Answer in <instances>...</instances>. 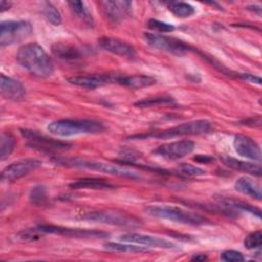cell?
<instances>
[{
    "instance_id": "obj_16",
    "label": "cell",
    "mask_w": 262,
    "mask_h": 262,
    "mask_svg": "<svg viewBox=\"0 0 262 262\" xmlns=\"http://www.w3.org/2000/svg\"><path fill=\"white\" fill-rule=\"evenodd\" d=\"M67 80L69 83L73 85L88 88V89H94L110 83H116V75L93 74V75L73 76L68 78Z\"/></svg>"
},
{
    "instance_id": "obj_19",
    "label": "cell",
    "mask_w": 262,
    "mask_h": 262,
    "mask_svg": "<svg viewBox=\"0 0 262 262\" xmlns=\"http://www.w3.org/2000/svg\"><path fill=\"white\" fill-rule=\"evenodd\" d=\"M218 205L223 209V211L225 212H233V211H244V212H248L251 213L253 215H256L258 218H261V211L260 209L245 203L243 201L239 200H235V199H231V198H226V196H218L216 198Z\"/></svg>"
},
{
    "instance_id": "obj_31",
    "label": "cell",
    "mask_w": 262,
    "mask_h": 262,
    "mask_svg": "<svg viewBox=\"0 0 262 262\" xmlns=\"http://www.w3.org/2000/svg\"><path fill=\"white\" fill-rule=\"evenodd\" d=\"M171 103H174L173 97L157 96V97H148V98L138 100L134 103V105L138 107H151V106H158L162 104H171Z\"/></svg>"
},
{
    "instance_id": "obj_7",
    "label": "cell",
    "mask_w": 262,
    "mask_h": 262,
    "mask_svg": "<svg viewBox=\"0 0 262 262\" xmlns=\"http://www.w3.org/2000/svg\"><path fill=\"white\" fill-rule=\"evenodd\" d=\"M33 33V27L25 20H6L0 25L1 47L18 43L29 38Z\"/></svg>"
},
{
    "instance_id": "obj_28",
    "label": "cell",
    "mask_w": 262,
    "mask_h": 262,
    "mask_svg": "<svg viewBox=\"0 0 262 262\" xmlns=\"http://www.w3.org/2000/svg\"><path fill=\"white\" fill-rule=\"evenodd\" d=\"M68 4L77 17L80 18L85 25L89 27L93 25V18L82 1H69Z\"/></svg>"
},
{
    "instance_id": "obj_17",
    "label": "cell",
    "mask_w": 262,
    "mask_h": 262,
    "mask_svg": "<svg viewBox=\"0 0 262 262\" xmlns=\"http://www.w3.org/2000/svg\"><path fill=\"white\" fill-rule=\"evenodd\" d=\"M0 92L3 98L13 101H18L25 98L26 88L16 79L1 74L0 77Z\"/></svg>"
},
{
    "instance_id": "obj_9",
    "label": "cell",
    "mask_w": 262,
    "mask_h": 262,
    "mask_svg": "<svg viewBox=\"0 0 262 262\" xmlns=\"http://www.w3.org/2000/svg\"><path fill=\"white\" fill-rule=\"evenodd\" d=\"M20 132L25 137V139L27 140L28 145L40 151L55 152V151H62V150L69 149L71 147V144L66 141L49 138L43 134L38 133L37 131L21 129Z\"/></svg>"
},
{
    "instance_id": "obj_38",
    "label": "cell",
    "mask_w": 262,
    "mask_h": 262,
    "mask_svg": "<svg viewBox=\"0 0 262 262\" xmlns=\"http://www.w3.org/2000/svg\"><path fill=\"white\" fill-rule=\"evenodd\" d=\"M11 5H12V3H11V2H8V1H4V0H2V1L0 2V10H1V12H3V11H5V10L9 9Z\"/></svg>"
},
{
    "instance_id": "obj_30",
    "label": "cell",
    "mask_w": 262,
    "mask_h": 262,
    "mask_svg": "<svg viewBox=\"0 0 262 262\" xmlns=\"http://www.w3.org/2000/svg\"><path fill=\"white\" fill-rule=\"evenodd\" d=\"M42 14L48 23L53 26H59L61 23V15L57 8L50 2H44L42 7Z\"/></svg>"
},
{
    "instance_id": "obj_23",
    "label": "cell",
    "mask_w": 262,
    "mask_h": 262,
    "mask_svg": "<svg viewBox=\"0 0 262 262\" xmlns=\"http://www.w3.org/2000/svg\"><path fill=\"white\" fill-rule=\"evenodd\" d=\"M73 189H112L115 185L111 182L99 178H82L70 183Z\"/></svg>"
},
{
    "instance_id": "obj_26",
    "label": "cell",
    "mask_w": 262,
    "mask_h": 262,
    "mask_svg": "<svg viewBox=\"0 0 262 262\" xmlns=\"http://www.w3.org/2000/svg\"><path fill=\"white\" fill-rule=\"evenodd\" d=\"M15 147V139L9 132H3L0 137V160L5 161Z\"/></svg>"
},
{
    "instance_id": "obj_8",
    "label": "cell",
    "mask_w": 262,
    "mask_h": 262,
    "mask_svg": "<svg viewBox=\"0 0 262 262\" xmlns=\"http://www.w3.org/2000/svg\"><path fill=\"white\" fill-rule=\"evenodd\" d=\"M143 39L150 47L178 56L184 55L185 53L192 50L190 45L186 44L182 40L158 33H143Z\"/></svg>"
},
{
    "instance_id": "obj_22",
    "label": "cell",
    "mask_w": 262,
    "mask_h": 262,
    "mask_svg": "<svg viewBox=\"0 0 262 262\" xmlns=\"http://www.w3.org/2000/svg\"><path fill=\"white\" fill-rule=\"evenodd\" d=\"M234 187L238 192H241L245 195H248L254 200L261 201V199H262L261 186L256 181H254L253 179H251L249 177L244 176V177L238 178L235 181Z\"/></svg>"
},
{
    "instance_id": "obj_25",
    "label": "cell",
    "mask_w": 262,
    "mask_h": 262,
    "mask_svg": "<svg viewBox=\"0 0 262 262\" xmlns=\"http://www.w3.org/2000/svg\"><path fill=\"white\" fill-rule=\"evenodd\" d=\"M104 248L112 252H123V253H144L148 252V249L143 246H136L132 243L121 244V243H105Z\"/></svg>"
},
{
    "instance_id": "obj_3",
    "label": "cell",
    "mask_w": 262,
    "mask_h": 262,
    "mask_svg": "<svg viewBox=\"0 0 262 262\" xmlns=\"http://www.w3.org/2000/svg\"><path fill=\"white\" fill-rule=\"evenodd\" d=\"M145 212L156 218L168 220L174 223H180L185 225H206L211 224V222L205 218L204 216L185 211L178 207H171V206H160V205H152L145 208Z\"/></svg>"
},
{
    "instance_id": "obj_10",
    "label": "cell",
    "mask_w": 262,
    "mask_h": 262,
    "mask_svg": "<svg viewBox=\"0 0 262 262\" xmlns=\"http://www.w3.org/2000/svg\"><path fill=\"white\" fill-rule=\"evenodd\" d=\"M40 234L41 233H50V234H58L64 235L75 238H103L106 237L108 234L103 231L99 230H89V229H80V228H70L63 226H56V225H39L35 228Z\"/></svg>"
},
{
    "instance_id": "obj_36",
    "label": "cell",
    "mask_w": 262,
    "mask_h": 262,
    "mask_svg": "<svg viewBox=\"0 0 262 262\" xmlns=\"http://www.w3.org/2000/svg\"><path fill=\"white\" fill-rule=\"evenodd\" d=\"M241 79L247 81V82H250V83H254V84H257V85H260L261 84V78L258 77V76H255L253 74H249V73H243V74H238L237 75Z\"/></svg>"
},
{
    "instance_id": "obj_4",
    "label": "cell",
    "mask_w": 262,
    "mask_h": 262,
    "mask_svg": "<svg viewBox=\"0 0 262 262\" xmlns=\"http://www.w3.org/2000/svg\"><path fill=\"white\" fill-rule=\"evenodd\" d=\"M212 130V122L209 120H194L190 122H186L172 128H168L165 130L146 133V134H137L132 135L130 138H171V137H178V136H185V135H200L208 133Z\"/></svg>"
},
{
    "instance_id": "obj_15",
    "label": "cell",
    "mask_w": 262,
    "mask_h": 262,
    "mask_svg": "<svg viewBox=\"0 0 262 262\" xmlns=\"http://www.w3.org/2000/svg\"><path fill=\"white\" fill-rule=\"evenodd\" d=\"M233 147L235 152L243 158L253 161L261 160V149L259 144L247 135H235L233 139Z\"/></svg>"
},
{
    "instance_id": "obj_20",
    "label": "cell",
    "mask_w": 262,
    "mask_h": 262,
    "mask_svg": "<svg viewBox=\"0 0 262 262\" xmlns=\"http://www.w3.org/2000/svg\"><path fill=\"white\" fill-rule=\"evenodd\" d=\"M156 83V80L150 76L145 75H132V76H120L116 75V84L126 86L129 88H143L151 86Z\"/></svg>"
},
{
    "instance_id": "obj_11",
    "label": "cell",
    "mask_w": 262,
    "mask_h": 262,
    "mask_svg": "<svg viewBox=\"0 0 262 262\" xmlns=\"http://www.w3.org/2000/svg\"><path fill=\"white\" fill-rule=\"evenodd\" d=\"M41 165H42V162L40 160L33 159V158L23 159V160L13 162L2 170L1 179L2 181H6V182L18 180L19 178L28 175L29 173L41 167Z\"/></svg>"
},
{
    "instance_id": "obj_21",
    "label": "cell",
    "mask_w": 262,
    "mask_h": 262,
    "mask_svg": "<svg viewBox=\"0 0 262 262\" xmlns=\"http://www.w3.org/2000/svg\"><path fill=\"white\" fill-rule=\"evenodd\" d=\"M222 163L235 171H241L247 174L255 175V176H261V167L258 164L250 163V162H245L242 160H237L231 157H223L221 159Z\"/></svg>"
},
{
    "instance_id": "obj_32",
    "label": "cell",
    "mask_w": 262,
    "mask_h": 262,
    "mask_svg": "<svg viewBox=\"0 0 262 262\" xmlns=\"http://www.w3.org/2000/svg\"><path fill=\"white\" fill-rule=\"evenodd\" d=\"M244 245L249 250L260 248V246L262 245V232L260 230H257L248 234L244 241Z\"/></svg>"
},
{
    "instance_id": "obj_37",
    "label": "cell",
    "mask_w": 262,
    "mask_h": 262,
    "mask_svg": "<svg viewBox=\"0 0 262 262\" xmlns=\"http://www.w3.org/2000/svg\"><path fill=\"white\" fill-rule=\"evenodd\" d=\"M261 120L260 117H256V118H252V119H248L245 121V125H250V126H260Z\"/></svg>"
},
{
    "instance_id": "obj_6",
    "label": "cell",
    "mask_w": 262,
    "mask_h": 262,
    "mask_svg": "<svg viewBox=\"0 0 262 262\" xmlns=\"http://www.w3.org/2000/svg\"><path fill=\"white\" fill-rule=\"evenodd\" d=\"M81 219L86 221H93L102 224L124 226V227H136L139 226L140 220L130 216L126 213L111 211V210H101V211H90L82 214Z\"/></svg>"
},
{
    "instance_id": "obj_27",
    "label": "cell",
    "mask_w": 262,
    "mask_h": 262,
    "mask_svg": "<svg viewBox=\"0 0 262 262\" xmlns=\"http://www.w3.org/2000/svg\"><path fill=\"white\" fill-rule=\"evenodd\" d=\"M168 8L175 16L180 18L189 17L195 12L194 7L186 2H170L168 4Z\"/></svg>"
},
{
    "instance_id": "obj_35",
    "label": "cell",
    "mask_w": 262,
    "mask_h": 262,
    "mask_svg": "<svg viewBox=\"0 0 262 262\" xmlns=\"http://www.w3.org/2000/svg\"><path fill=\"white\" fill-rule=\"evenodd\" d=\"M220 258H221V260L226 261V262H239V261H243L245 259L241 252H237V251H234V250L224 251L221 254Z\"/></svg>"
},
{
    "instance_id": "obj_2",
    "label": "cell",
    "mask_w": 262,
    "mask_h": 262,
    "mask_svg": "<svg viewBox=\"0 0 262 262\" xmlns=\"http://www.w3.org/2000/svg\"><path fill=\"white\" fill-rule=\"evenodd\" d=\"M47 130L58 137H70L80 134H98L103 132L105 127L102 123L93 120L62 119L50 123Z\"/></svg>"
},
{
    "instance_id": "obj_5",
    "label": "cell",
    "mask_w": 262,
    "mask_h": 262,
    "mask_svg": "<svg viewBox=\"0 0 262 262\" xmlns=\"http://www.w3.org/2000/svg\"><path fill=\"white\" fill-rule=\"evenodd\" d=\"M54 163L67 167H74V168H81V169H88V170H94L101 173L115 175L119 177H125V178H131V179H137L140 177L138 173H136L133 170H130L128 168H123L120 166L112 165V164H105L101 162L96 161H88L83 159H55Z\"/></svg>"
},
{
    "instance_id": "obj_18",
    "label": "cell",
    "mask_w": 262,
    "mask_h": 262,
    "mask_svg": "<svg viewBox=\"0 0 262 262\" xmlns=\"http://www.w3.org/2000/svg\"><path fill=\"white\" fill-rule=\"evenodd\" d=\"M98 45L103 50L120 56L134 57L136 54V51L132 45L117 38L101 37L98 39Z\"/></svg>"
},
{
    "instance_id": "obj_39",
    "label": "cell",
    "mask_w": 262,
    "mask_h": 262,
    "mask_svg": "<svg viewBox=\"0 0 262 262\" xmlns=\"http://www.w3.org/2000/svg\"><path fill=\"white\" fill-rule=\"evenodd\" d=\"M194 160H195V161H199V162H205V163H208V162L212 161L213 159H212L211 157H209V156H203V155H199L198 157H195V158H194Z\"/></svg>"
},
{
    "instance_id": "obj_40",
    "label": "cell",
    "mask_w": 262,
    "mask_h": 262,
    "mask_svg": "<svg viewBox=\"0 0 262 262\" xmlns=\"http://www.w3.org/2000/svg\"><path fill=\"white\" fill-rule=\"evenodd\" d=\"M206 259H207V257H206L205 255H203V254L195 255V256H193V257L191 258L192 261H204V260H206Z\"/></svg>"
},
{
    "instance_id": "obj_13",
    "label": "cell",
    "mask_w": 262,
    "mask_h": 262,
    "mask_svg": "<svg viewBox=\"0 0 262 262\" xmlns=\"http://www.w3.org/2000/svg\"><path fill=\"white\" fill-rule=\"evenodd\" d=\"M104 15L113 23H119L132 13V3L130 1L106 0L99 3Z\"/></svg>"
},
{
    "instance_id": "obj_1",
    "label": "cell",
    "mask_w": 262,
    "mask_h": 262,
    "mask_svg": "<svg viewBox=\"0 0 262 262\" xmlns=\"http://www.w3.org/2000/svg\"><path fill=\"white\" fill-rule=\"evenodd\" d=\"M16 60L27 72L39 78H48L54 72V63L51 57L37 43L23 45L17 51Z\"/></svg>"
},
{
    "instance_id": "obj_12",
    "label": "cell",
    "mask_w": 262,
    "mask_h": 262,
    "mask_svg": "<svg viewBox=\"0 0 262 262\" xmlns=\"http://www.w3.org/2000/svg\"><path fill=\"white\" fill-rule=\"evenodd\" d=\"M194 149V142L191 140H177L168 143H164L158 146L154 154L165 160H179L189 154Z\"/></svg>"
},
{
    "instance_id": "obj_29",
    "label": "cell",
    "mask_w": 262,
    "mask_h": 262,
    "mask_svg": "<svg viewBox=\"0 0 262 262\" xmlns=\"http://www.w3.org/2000/svg\"><path fill=\"white\" fill-rule=\"evenodd\" d=\"M29 200L32 205L34 206H44L47 204L48 198H47V190L44 185L38 184L32 187L30 194H29Z\"/></svg>"
},
{
    "instance_id": "obj_24",
    "label": "cell",
    "mask_w": 262,
    "mask_h": 262,
    "mask_svg": "<svg viewBox=\"0 0 262 262\" xmlns=\"http://www.w3.org/2000/svg\"><path fill=\"white\" fill-rule=\"evenodd\" d=\"M53 54L61 59L77 60L83 57V52L76 46L67 43H56L51 48Z\"/></svg>"
},
{
    "instance_id": "obj_34",
    "label": "cell",
    "mask_w": 262,
    "mask_h": 262,
    "mask_svg": "<svg viewBox=\"0 0 262 262\" xmlns=\"http://www.w3.org/2000/svg\"><path fill=\"white\" fill-rule=\"evenodd\" d=\"M147 25L151 30H155L156 32H160V33H167V32L174 31V27L172 25L158 20V19H154V18L149 19Z\"/></svg>"
},
{
    "instance_id": "obj_14",
    "label": "cell",
    "mask_w": 262,
    "mask_h": 262,
    "mask_svg": "<svg viewBox=\"0 0 262 262\" xmlns=\"http://www.w3.org/2000/svg\"><path fill=\"white\" fill-rule=\"evenodd\" d=\"M120 239L122 242L141 245L143 247H151V248H159V249H177L178 248L174 243L168 239L161 238L158 236L142 234V233H134V232L124 233L120 236Z\"/></svg>"
},
{
    "instance_id": "obj_33",
    "label": "cell",
    "mask_w": 262,
    "mask_h": 262,
    "mask_svg": "<svg viewBox=\"0 0 262 262\" xmlns=\"http://www.w3.org/2000/svg\"><path fill=\"white\" fill-rule=\"evenodd\" d=\"M178 169L181 173L189 175V176H202V175L206 174V171L204 169L193 166V165H190V164H186V163L180 164Z\"/></svg>"
}]
</instances>
